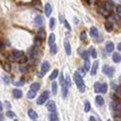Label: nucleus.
Instances as JSON below:
<instances>
[{
	"label": "nucleus",
	"instance_id": "obj_1",
	"mask_svg": "<svg viewBox=\"0 0 121 121\" xmlns=\"http://www.w3.org/2000/svg\"><path fill=\"white\" fill-rule=\"evenodd\" d=\"M74 79H75V83H76V85H77L78 90H79L80 92L85 91V84H84V82H83V76H82L78 72H76V73L74 74Z\"/></svg>",
	"mask_w": 121,
	"mask_h": 121
},
{
	"label": "nucleus",
	"instance_id": "obj_2",
	"mask_svg": "<svg viewBox=\"0 0 121 121\" xmlns=\"http://www.w3.org/2000/svg\"><path fill=\"white\" fill-rule=\"evenodd\" d=\"M48 97H50V92H48V91H44V92H43V95L40 96V97L38 98L36 104H38V105H40V106L43 105L44 102H46V100H48Z\"/></svg>",
	"mask_w": 121,
	"mask_h": 121
},
{
	"label": "nucleus",
	"instance_id": "obj_3",
	"mask_svg": "<svg viewBox=\"0 0 121 121\" xmlns=\"http://www.w3.org/2000/svg\"><path fill=\"white\" fill-rule=\"evenodd\" d=\"M113 72H115V68L113 67H110V66H104V68H102V73L106 74L107 76L111 77L112 75H113Z\"/></svg>",
	"mask_w": 121,
	"mask_h": 121
},
{
	"label": "nucleus",
	"instance_id": "obj_4",
	"mask_svg": "<svg viewBox=\"0 0 121 121\" xmlns=\"http://www.w3.org/2000/svg\"><path fill=\"white\" fill-rule=\"evenodd\" d=\"M48 69H50V63L48 62H43L42 63V67H41V73H40V77H42V75L45 73H48Z\"/></svg>",
	"mask_w": 121,
	"mask_h": 121
},
{
	"label": "nucleus",
	"instance_id": "obj_5",
	"mask_svg": "<svg viewBox=\"0 0 121 121\" xmlns=\"http://www.w3.org/2000/svg\"><path fill=\"white\" fill-rule=\"evenodd\" d=\"M46 108L50 110L51 112H55V110H56V105H55V102L54 101H48L46 102Z\"/></svg>",
	"mask_w": 121,
	"mask_h": 121
},
{
	"label": "nucleus",
	"instance_id": "obj_6",
	"mask_svg": "<svg viewBox=\"0 0 121 121\" xmlns=\"http://www.w3.org/2000/svg\"><path fill=\"white\" fill-rule=\"evenodd\" d=\"M90 35H91L94 39H97L99 36L98 29H97L96 26H91V28H90Z\"/></svg>",
	"mask_w": 121,
	"mask_h": 121
},
{
	"label": "nucleus",
	"instance_id": "obj_7",
	"mask_svg": "<svg viewBox=\"0 0 121 121\" xmlns=\"http://www.w3.org/2000/svg\"><path fill=\"white\" fill-rule=\"evenodd\" d=\"M106 50H107V52H108V53L113 52V50H115V44H113L112 42L108 41L107 43H106Z\"/></svg>",
	"mask_w": 121,
	"mask_h": 121
},
{
	"label": "nucleus",
	"instance_id": "obj_8",
	"mask_svg": "<svg viewBox=\"0 0 121 121\" xmlns=\"http://www.w3.org/2000/svg\"><path fill=\"white\" fill-rule=\"evenodd\" d=\"M64 46H65V51H66V54H67V55H70V53H72V48H70L69 42L67 41V40H65V41H64Z\"/></svg>",
	"mask_w": 121,
	"mask_h": 121
},
{
	"label": "nucleus",
	"instance_id": "obj_9",
	"mask_svg": "<svg viewBox=\"0 0 121 121\" xmlns=\"http://www.w3.org/2000/svg\"><path fill=\"white\" fill-rule=\"evenodd\" d=\"M13 55V57H16V58H21L24 56V53H23L22 51H18V50H14L12 53Z\"/></svg>",
	"mask_w": 121,
	"mask_h": 121
},
{
	"label": "nucleus",
	"instance_id": "obj_10",
	"mask_svg": "<svg viewBox=\"0 0 121 121\" xmlns=\"http://www.w3.org/2000/svg\"><path fill=\"white\" fill-rule=\"evenodd\" d=\"M35 38L39 39V40H41V41H42V40H44V38H45V31H44L43 29H40Z\"/></svg>",
	"mask_w": 121,
	"mask_h": 121
},
{
	"label": "nucleus",
	"instance_id": "obj_11",
	"mask_svg": "<svg viewBox=\"0 0 121 121\" xmlns=\"http://www.w3.org/2000/svg\"><path fill=\"white\" fill-rule=\"evenodd\" d=\"M28 115H29V117L31 119H33V120H36V119H38V113H36L34 110H32V109L28 110Z\"/></svg>",
	"mask_w": 121,
	"mask_h": 121
},
{
	"label": "nucleus",
	"instance_id": "obj_12",
	"mask_svg": "<svg viewBox=\"0 0 121 121\" xmlns=\"http://www.w3.org/2000/svg\"><path fill=\"white\" fill-rule=\"evenodd\" d=\"M51 12H52L51 4H50V3H46V4H45V16L50 17V16H51Z\"/></svg>",
	"mask_w": 121,
	"mask_h": 121
},
{
	"label": "nucleus",
	"instance_id": "obj_13",
	"mask_svg": "<svg viewBox=\"0 0 121 121\" xmlns=\"http://www.w3.org/2000/svg\"><path fill=\"white\" fill-rule=\"evenodd\" d=\"M98 60H96L95 63L92 64V67H91V75H96V73H97V68H98Z\"/></svg>",
	"mask_w": 121,
	"mask_h": 121
},
{
	"label": "nucleus",
	"instance_id": "obj_14",
	"mask_svg": "<svg viewBox=\"0 0 121 121\" xmlns=\"http://www.w3.org/2000/svg\"><path fill=\"white\" fill-rule=\"evenodd\" d=\"M112 60H113L115 63H119L121 60V55L119 54V53H115V54L112 55Z\"/></svg>",
	"mask_w": 121,
	"mask_h": 121
},
{
	"label": "nucleus",
	"instance_id": "obj_15",
	"mask_svg": "<svg viewBox=\"0 0 121 121\" xmlns=\"http://www.w3.org/2000/svg\"><path fill=\"white\" fill-rule=\"evenodd\" d=\"M12 92H13L14 98H21V97H22V91H21L20 89H14Z\"/></svg>",
	"mask_w": 121,
	"mask_h": 121
},
{
	"label": "nucleus",
	"instance_id": "obj_16",
	"mask_svg": "<svg viewBox=\"0 0 121 121\" xmlns=\"http://www.w3.org/2000/svg\"><path fill=\"white\" fill-rule=\"evenodd\" d=\"M48 44L51 45V46L55 45V35L53 34V33L50 34V38H48Z\"/></svg>",
	"mask_w": 121,
	"mask_h": 121
},
{
	"label": "nucleus",
	"instance_id": "obj_17",
	"mask_svg": "<svg viewBox=\"0 0 121 121\" xmlns=\"http://www.w3.org/2000/svg\"><path fill=\"white\" fill-rule=\"evenodd\" d=\"M101 85L100 83H95V86H94V89H95V92H101Z\"/></svg>",
	"mask_w": 121,
	"mask_h": 121
},
{
	"label": "nucleus",
	"instance_id": "obj_18",
	"mask_svg": "<svg viewBox=\"0 0 121 121\" xmlns=\"http://www.w3.org/2000/svg\"><path fill=\"white\" fill-rule=\"evenodd\" d=\"M104 102L105 101H104V98H102L101 96H97V97H96V104L98 106H102Z\"/></svg>",
	"mask_w": 121,
	"mask_h": 121
},
{
	"label": "nucleus",
	"instance_id": "obj_19",
	"mask_svg": "<svg viewBox=\"0 0 121 121\" xmlns=\"http://www.w3.org/2000/svg\"><path fill=\"white\" fill-rule=\"evenodd\" d=\"M35 24L38 26H41L42 24H43V19H42V17L38 16L36 18H35Z\"/></svg>",
	"mask_w": 121,
	"mask_h": 121
},
{
	"label": "nucleus",
	"instance_id": "obj_20",
	"mask_svg": "<svg viewBox=\"0 0 121 121\" xmlns=\"http://www.w3.org/2000/svg\"><path fill=\"white\" fill-rule=\"evenodd\" d=\"M39 89H40V84L39 83H33L31 85V90H33V91H38Z\"/></svg>",
	"mask_w": 121,
	"mask_h": 121
},
{
	"label": "nucleus",
	"instance_id": "obj_21",
	"mask_svg": "<svg viewBox=\"0 0 121 121\" xmlns=\"http://www.w3.org/2000/svg\"><path fill=\"white\" fill-rule=\"evenodd\" d=\"M55 26H56V20H55L54 18H52V19L50 20V28H51V30H54Z\"/></svg>",
	"mask_w": 121,
	"mask_h": 121
},
{
	"label": "nucleus",
	"instance_id": "obj_22",
	"mask_svg": "<svg viewBox=\"0 0 121 121\" xmlns=\"http://www.w3.org/2000/svg\"><path fill=\"white\" fill-rule=\"evenodd\" d=\"M89 53H90V55H91V57L92 58H97V53H96V50H95V48H89Z\"/></svg>",
	"mask_w": 121,
	"mask_h": 121
},
{
	"label": "nucleus",
	"instance_id": "obj_23",
	"mask_svg": "<svg viewBox=\"0 0 121 121\" xmlns=\"http://www.w3.org/2000/svg\"><path fill=\"white\" fill-rule=\"evenodd\" d=\"M50 121H57V115L55 112H52L50 115Z\"/></svg>",
	"mask_w": 121,
	"mask_h": 121
},
{
	"label": "nucleus",
	"instance_id": "obj_24",
	"mask_svg": "<svg viewBox=\"0 0 121 121\" xmlns=\"http://www.w3.org/2000/svg\"><path fill=\"white\" fill-rule=\"evenodd\" d=\"M52 91H53V95H56V92H57V84L56 83L52 84Z\"/></svg>",
	"mask_w": 121,
	"mask_h": 121
},
{
	"label": "nucleus",
	"instance_id": "obj_25",
	"mask_svg": "<svg viewBox=\"0 0 121 121\" xmlns=\"http://www.w3.org/2000/svg\"><path fill=\"white\" fill-rule=\"evenodd\" d=\"M57 75H58V70L57 69H54V70H53V73L51 74L50 78H51V79H55V78L57 77Z\"/></svg>",
	"mask_w": 121,
	"mask_h": 121
},
{
	"label": "nucleus",
	"instance_id": "obj_26",
	"mask_svg": "<svg viewBox=\"0 0 121 121\" xmlns=\"http://www.w3.org/2000/svg\"><path fill=\"white\" fill-rule=\"evenodd\" d=\"M36 91H33V90H29V92H28V98H30V99H33L35 97V94Z\"/></svg>",
	"mask_w": 121,
	"mask_h": 121
},
{
	"label": "nucleus",
	"instance_id": "obj_27",
	"mask_svg": "<svg viewBox=\"0 0 121 121\" xmlns=\"http://www.w3.org/2000/svg\"><path fill=\"white\" fill-rule=\"evenodd\" d=\"M107 90H108V85H107V84H102L101 85V92L102 94H106V92H107Z\"/></svg>",
	"mask_w": 121,
	"mask_h": 121
},
{
	"label": "nucleus",
	"instance_id": "obj_28",
	"mask_svg": "<svg viewBox=\"0 0 121 121\" xmlns=\"http://www.w3.org/2000/svg\"><path fill=\"white\" fill-rule=\"evenodd\" d=\"M60 85H62V87L66 85V82L64 80V75L63 74H60Z\"/></svg>",
	"mask_w": 121,
	"mask_h": 121
},
{
	"label": "nucleus",
	"instance_id": "obj_29",
	"mask_svg": "<svg viewBox=\"0 0 121 121\" xmlns=\"http://www.w3.org/2000/svg\"><path fill=\"white\" fill-rule=\"evenodd\" d=\"M104 8H105V9H107V11H110V10H111V3H110V2L104 3Z\"/></svg>",
	"mask_w": 121,
	"mask_h": 121
},
{
	"label": "nucleus",
	"instance_id": "obj_30",
	"mask_svg": "<svg viewBox=\"0 0 121 121\" xmlns=\"http://www.w3.org/2000/svg\"><path fill=\"white\" fill-rule=\"evenodd\" d=\"M57 53V46L56 45H53V46H51V54H56Z\"/></svg>",
	"mask_w": 121,
	"mask_h": 121
},
{
	"label": "nucleus",
	"instance_id": "obj_31",
	"mask_svg": "<svg viewBox=\"0 0 121 121\" xmlns=\"http://www.w3.org/2000/svg\"><path fill=\"white\" fill-rule=\"evenodd\" d=\"M90 110V102L89 101H85V111L88 112Z\"/></svg>",
	"mask_w": 121,
	"mask_h": 121
},
{
	"label": "nucleus",
	"instance_id": "obj_32",
	"mask_svg": "<svg viewBox=\"0 0 121 121\" xmlns=\"http://www.w3.org/2000/svg\"><path fill=\"white\" fill-rule=\"evenodd\" d=\"M65 82H66V86H67V87H70V85H72V80H70V77H69V76L66 77Z\"/></svg>",
	"mask_w": 121,
	"mask_h": 121
},
{
	"label": "nucleus",
	"instance_id": "obj_33",
	"mask_svg": "<svg viewBox=\"0 0 121 121\" xmlns=\"http://www.w3.org/2000/svg\"><path fill=\"white\" fill-rule=\"evenodd\" d=\"M83 58H84V60H89V53H88V52H84L83 53Z\"/></svg>",
	"mask_w": 121,
	"mask_h": 121
},
{
	"label": "nucleus",
	"instance_id": "obj_34",
	"mask_svg": "<svg viewBox=\"0 0 121 121\" xmlns=\"http://www.w3.org/2000/svg\"><path fill=\"white\" fill-rule=\"evenodd\" d=\"M89 68H90V62H89V60H85V69L88 70Z\"/></svg>",
	"mask_w": 121,
	"mask_h": 121
},
{
	"label": "nucleus",
	"instance_id": "obj_35",
	"mask_svg": "<svg viewBox=\"0 0 121 121\" xmlns=\"http://www.w3.org/2000/svg\"><path fill=\"white\" fill-rule=\"evenodd\" d=\"M2 79H3V82H4L6 84H9V83H10V78H9L8 76H6L4 74L2 75Z\"/></svg>",
	"mask_w": 121,
	"mask_h": 121
},
{
	"label": "nucleus",
	"instance_id": "obj_36",
	"mask_svg": "<svg viewBox=\"0 0 121 121\" xmlns=\"http://www.w3.org/2000/svg\"><path fill=\"white\" fill-rule=\"evenodd\" d=\"M80 40H82V41H85V40H86V32L85 31L80 33Z\"/></svg>",
	"mask_w": 121,
	"mask_h": 121
},
{
	"label": "nucleus",
	"instance_id": "obj_37",
	"mask_svg": "<svg viewBox=\"0 0 121 121\" xmlns=\"http://www.w3.org/2000/svg\"><path fill=\"white\" fill-rule=\"evenodd\" d=\"M78 73H79L82 76H85V74H86V69H85V68H79Z\"/></svg>",
	"mask_w": 121,
	"mask_h": 121
},
{
	"label": "nucleus",
	"instance_id": "obj_38",
	"mask_svg": "<svg viewBox=\"0 0 121 121\" xmlns=\"http://www.w3.org/2000/svg\"><path fill=\"white\" fill-rule=\"evenodd\" d=\"M3 67H4V70H10V69H11L10 64H3Z\"/></svg>",
	"mask_w": 121,
	"mask_h": 121
},
{
	"label": "nucleus",
	"instance_id": "obj_39",
	"mask_svg": "<svg viewBox=\"0 0 121 121\" xmlns=\"http://www.w3.org/2000/svg\"><path fill=\"white\" fill-rule=\"evenodd\" d=\"M7 116L10 117V118H13V117H14V113H13L12 111H9V110H8V111H7Z\"/></svg>",
	"mask_w": 121,
	"mask_h": 121
},
{
	"label": "nucleus",
	"instance_id": "obj_40",
	"mask_svg": "<svg viewBox=\"0 0 121 121\" xmlns=\"http://www.w3.org/2000/svg\"><path fill=\"white\" fill-rule=\"evenodd\" d=\"M23 83H24V79H21L20 82H18V83H16V86H23Z\"/></svg>",
	"mask_w": 121,
	"mask_h": 121
},
{
	"label": "nucleus",
	"instance_id": "obj_41",
	"mask_svg": "<svg viewBox=\"0 0 121 121\" xmlns=\"http://www.w3.org/2000/svg\"><path fill=\"white\" fill-rule=\"evenodd\" d=\"M106 29H107V30H108L109 32H110V31H111V30H112V26H110L109 23H107V24H106Z\"/></svg>",
	"mask_w": 121,
	"mask_h": 121
},
{
	"label": "nucleus",
	"instance_id": "obj_42",
	"mask_svg": "<svg viewBox=\"0 0 121 121\" xmlns=\"http://www.w3.org/2000/svg\"><path fill=\"white\" fill-rule=\"evenodd\" d=\"M64 24H65V26H66L67 29H68V30H70V26H69V24H68V22H67L66 20H64Z\"/></svg>",
	"mask_w": 121,
	"mask_h": 121
},
{
	"label": "nucleus",
	"instance_id": "obj_43",
	"mask_svg": "<svg viewBox=\"0 0 121 121\" xmlns=\"http://www.w3.org/2000/svg\"><path fill=\"white\" fill-rule=\"evenodd\" d=\"M4 105H6V107L8 108V110H9V109L11 108V105H10V104H9L8 101H4Z\"/></svg>",
	"mask_w": 121,
	"mask_h": 121
},
{
	"label": "nucleus",
	"instance_id": "obj_44",
	"mask_svg": "<svg viewBox=\"0 0 121 121\" xmlns=\"http://www.w3.org/2000/svg\"><path fill=\"white\" fill-rule=\"evenodd\" d=\"M117 12L121 14V6H117Z\"/></svg>",
	"mask_w": 121,
	"mask_h": 121
},
{
	"label": "nucleus",
	"instance_id": "obj_45",
	"mask_svg": "<svg viewBox=\"0 0 121 121\" xmlns=\"http://www.w3.org/2000/svg\"><path fill=\"white\" fill-rule=\"evenodd\" d=\"M117 94H118V95L121 97V87H120V88H117Z\"/></svg>",
	"mask_w": 121,
	"mask_h": 121
},
{
	"label": "nucleus",
	"instance_id": "obj_46",
	"mask_svg": "<svg viewBox=\"0 0 121 121\" xmlns=\"http://www.w3.org/2000/svg\"><path fill=\"white\" fill-rule=\"evenodd\" d=\"M26 58L24 57V56H23V57H21V58H20V62H22V63H23V62H26Z\"/></svg>",
	"mask_w": 121,
	"mask_h": 121
},
{
	"label": "nucleus",
	"instance_id": "obj_47",
	"mask_svg": "<svg viewBox=\"0 0 121 121\" xmlns=\"http://www.w3.org/2000/svg\"><path fill=\"white\" fill-rule=\"evenodd\" d=\"M89 121H97V120H96L94 117H90V118H89Z\"/></svg>",
	"mask_w": 121,
	"mask_h": 121
},
{
	"label": "nucleus",
	"instance_id": "obj_48",
	"mask_svg": "<svg viewBox=\"0 0 121 121\" xmlns=\"http://www.w3.org/2000/svg\"><path fill=\"white\" fill-rule=\"evenodd\" d=\"M118 50L121 52V43H119V44H118Z\"/></svg>",
	"mask_w": 121,
	"mask_h": 121
},
{
	"label": "nucleus",
	"instance_id": "obj_49",
	"mask_svg": "<svg viewBox=\"0 0 121 121\" xmlns=\"http://www.w3.org/2000/svg\"><path fill=\"white\" fill-rule=\"evenodd\" d=\"M14 121H18V120H14Z\"/></svg>",
	"mask_w": 121,
	"mask_h": 121
},
{
	"label": "nucleus",
	"instance_id": "obj_50",
	"mask_svg": "<svg viewBox=\"0 0 121 121\" xmlns=\"http://www.w3.org/2000/svg\"><path fill=\"white\" fill-rule=\"evenodd\" d=\"M108 121H110V120H108Z\"/></svg>",
	"mask_w": 121,
	"mask_h": 121
}]
</instances>
